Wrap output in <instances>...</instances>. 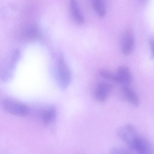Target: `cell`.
I'll list each match as a JSON object with an SVG mask.
<instances>
[{
    "label": "cell",
    "mask_w": 154,
    "mask_h": 154,
    "mask_svg": "<svg viewBox=\"0 0 154 154\" xmlns=\"http://www.w3.org/2000/svg\"><path fill=\"white\" fill-rule=\"evenodd\" d=\"M20 57L19 50H14L11 53L9 61L5 65L0 67V79L3 81H8L11 77L13 71Z\"/></svg>",
    "instance_id": "3957f363"
},
{
    "label": "cell",
    "mask_w": 154,
    "mask_h": 154,
    "mask_svg": "<svg viewBox=\"0 0 154 154\" xmlns=\"http://www.w3.org/2000/svg\"><path fill=\"white\" fill-rule=\"evenodd\" d=\"M144 1H146V0H144Z\"/></svg>",
    "instance_id": "e0dca14e"
},
{
    "label": "cell",
    "mask_w": 154,
    "mask_h": 154,
    "mask_svg": "<svg viewBox=\"0 0 154 154\" xmlns=\"http://www.w3.org/2000/svg\"><path fill=\"white\" fill-rule=\"evenodd\" d=\"M122 93L124 98L127 101L134 106H139L140 105L139 97L137 93L129 86H123Z\"/></svg>",
    "instance_id": "30bf717a"
},
{
    "label": "cell",
    "mask_w": 154,
    "mask_h": 154,
    "mask_svg": "<svg viewBox=\"0 0 154 154\" xmlns=\"http://www.w3.org/2000/svg\"><path fill=\"white\" fill-rule=\"evenodd\" d=\"M100 76L106 79L110 80L117 82V77L116 74H114L109 71L106 69H102L100 72Z\"/></svg>",
    "instance_id": "5bb4252c"
},
{
    "label": "cell",
    "mask_w": 154,
    "mask_h": 154,
    "mask_svg": "<svg viewBox=\"0 0 154 154\" xmlns=\"http://www.w3.org/2000/svg\"><path fill=\"white\" fill-rule=\"evenodd\" d=\"M133 152L130 149H125L122 147H114L111 150V153L112 154H131Z\"/></svg>",
    "instance_id": "9a60e30c"
},
{
    "label": "cell",
    "mask_w": 154,
    "mask_h": 154,
    "mask_svg": "<svg viewBox=\"0 0 154 154\" xmlns=\"http://www.w3.org/2000/svg\"><path fill=\"white\" fill-rule=\"evenodd\" d=\"M56 117L57 110L55 107L51 106L47 108L43 112L42 116V120L44 124H50L55 121Z\"/></svg>",
    "instance_id": "7c38bea8"
},
{
    "label": "cell",
    "mask_w": 154,
    "mask_h": 154,
    "mask_svg": "<svg viewBox=\"0 0 154 154\" xmlns=\"http://www.w3.org/2000/svg\"><path fill=\"white\" fill-rule=\"evenodd\" d=\"M113 88V86L109 83L105 82L99 83L95 91V97L97 100L100 102H105L107 99Z\"/></svg>",
    "instance_id": "9c48e42d"
},
{
    "label": "cell",
    "mask_w": 154,
    "mask_h": 154,
    "mask_svg": "<svg viewBox=\"0 0 154 154\" xmlns=\"http://www.w3.org/2000/svg\"><path fill=\"white\" fill-rule=\"evenodd\" d=\"M69 10L71 17L75 23L78 24H82L84 21V17L76 0H70Z\"/></svg>",
    "instance_id": "8fae6325"
},
{
    "label": "cell",
    "mask_w": 154,
    "mask_h": 154,
    "mask_svg": "<svg viewBox=\"0 0 154 154\" xmlns=\"http://www.w3.org/2000/svg\"><path fill=\"white\" fill-rule=\"evenodd\" d=\"M149 45L152 52V58L154 60V38H152L150 40Z\"/></svg>",
    "instance_id": "2e32d148"
},
{
    "label": "cell",
    "mask_w": 154,
    "mask_h": 154,
    "mask_svg": "<svg viewBox=\"0 0 154 154\" xmlns=\"http://www.w3.org/2000/svg\"><path fill=\"white\" fill-rule=\"evenodd\" d=\"M133 152L140 154L154 153L153 146L150 142L144 137L139 136L135 141L131 148Z\"/></svg>",
    "instance_id": "5b68a950"
},
{
    "label": "cell",
    "mask_w": 154,
    "mask_h": 154,
    "mask_svg": "<svg viewBox=\"0 0 154 154\" xmlns=\"http://www.w3.org/2000/svg\"><path fill=\"white\" fill-rule=\"evenodd\" d=\"M57 80L59 86L62 88H66L70 85L71 73L69 67L62 57H60L56 66Z\"/></svg>",
    "instance_id": "7a4b0ae2"
},
{
    "label": "cell",
    "mask_w": 154,
    "mask_h": 154,
    "mask_svg": "<svg viewBox=\"0 0 154 154\" xmlns=\"http://www.w3.org/2000/svg\"><path fill=\"white\" fill-rule=\"evenodd\" d=\"M1 105L4 110L14 115L24 117L30 113V109L28 106L11 99H3Z\"/></svg>",
    "instance_id": "6da1fadb"
},
{
    "label": "cell",
    "mask_w": 154,
    "mask_h": 154,
    "mask_svg": "<svg viewBox=\"0 0 154 154\" xmlns=\"http://www.w3.org/2000/svg\"><path fill=\"white\" fill-rule=\"evenodd\" d=\"M39 32L37 27L32 24L26 25L20 33V38L25 42H32L38 39Z\"/></svg>",
    "instance_id": "ba28073f"
},
{
    "label": "cell",
    "mask_w": 154,
    "mask_h": 154,
    "mask_svg": "<svg viewBox=\"0 0 154 154\" xmlns=\"http://www.w3.org/2000/svg\"><path fill=\"white\" fill-rule=\"evenodd\" d=\"M117 82L122 84L123 86H129L133 81L132 72L128 67L121 66L119 67L116 74Z\"/></svg>",
    "instance_id": "52a82bcc"
},
{
    "label": "cell",
    "mask_w": 154,
    "mask_h": 154,
    "mask_svg": "<svg viewBox=\"0 0 154 154\" xmlns=\"http://www.w3.org/2000/svg\"><path fill=\"white\" fill-rule=\"evenodd\" d=\"M118 135L119 137L126 143L131 150L135 141L139 136L135 127L130 124L121 127L119 130Z\"/></svg>",
    "instance_id": "277c9868"
},
{
    "label": "cell",
    "mask_w": 154,
    "mask_h": 154,
    "mask_svg": "<svg viewBox=\"0 0 154 154\" xmlns=\"http://www.w3.org/2000/svg\"><path fill=\"white\" fill-rule=\"evenodd\" d=\"M92 6L99 16L103 17L106 14V9L103 0H91Z\"/></svg>",
    "instance_id": "4fadbf2b"
},
{
    "label": "cell",
    "mask_w": 154,
    "mask_h": 154,
    "mask_svg": "<svg viewBox=\"0 0 154 154\" xmlns=\"http://www.w3.org/2000/svg\"><path fill=\"white\" fill-rule=\"evenodd\" d=\"M134 47V37L131 30H127L123 33L121 41V51L125 55L130 54Z\"/></svg>",
    "instance_id": "8992f818"
}]
</instances>
